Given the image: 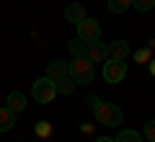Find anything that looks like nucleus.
<instances>
[{
    "label": "nucleus",
    "instance_id": "0eeeda50",
    "mask_svg": "<svg viewBox=\"0 0 155 142\" xmlns=\"http://www.w3.org/2000/svg\"><path fill=\"white\" fill-rule=\"evenodd\" d=\"M67 75H70V67H67L65 62H60V60H52V62H47V78H49V80L60 83L62 78H67Z\"/></svg>",
    "mask_w": 155,
    "mask_h": 142
},
{
    "label": "nucleus",
    "instance_id": "2eb2a0df",
    "mask_svg": "<svg viewBox=\"0 0 155 142\" xmlns=\"http://www.w3.org/2000/svg\"><path fill=\"white\" fill-rule=\"evenodd\" d=\"M127 8H132V0H109V11L111 13H124Z\"/></svg>",
    "mask_w": 155,
    "mask_h": 142
},
{
    "label": "nucleus",
    "instance_id": "f257e3e1",
    "mask_svg": "<svg viewBox=\"0 0 155 142\" xmlns=\"http://www.w3.org/2000/svg\"><path fill=\"white\" fill-rule=\"evenodd\" d=\"M88 104H91V109H93L98 124H104V127H119V124L124 121V114H122V109H119V106L106 104V101H98L96 96H91Z\"/></svg>",
    "mask_w": 155,
    "mask_h": 142
},
{
    "label": "nucleus",
    "instance_id": "f03ea898",
    "mask_svg": "<svg viewBox=\"0 0 155 142\" xmlns=\"http://www.w3.org/2000/svg\"><path fill=\"white\" fill-rule=\"evenodd\" d=\"M67 67H70V78L78 85H88V83L93 80V75H96L93 62H91L88 57H72V62Z\"/></svg>",
    "mask_w": 155,
    "mask_h": 142
},
{
    "label": "nucleus",
    "instance_id": "1a4fd4ad",
    "mask_svg": "<svg viewBox=\"0 0 155 142\" xmlns=\"http://www.w3.org/2000/svg\"><path fill=\"white\" fill-rule=\"evenodd\" d=\"M85 18V8L83 5H78V3H70V5L65 8V21H70V23H80Z\"/></svg>",
    "mask_w": 155,
    "mask_h": 142
},
{
    "label": "nucleus",
    "instance_id": "20e7f679",
    "mask_svg": "<svg viewBox=\"0 0 155 142\" xmlns=\"http://www.w3.org/2000/svg\"><path fill=\"white\" fill-rule=\"evenodd\" d=\"M124 78H127V65H124V60H106L104 62V80L111 83V85H116V83H122Z\"/></svg>",
    "mask_w": 155,
    "mask_h": 142
},
{
    "label": "nucleus",
    "instance_id": "dca6fc26",
    "mask_svg": "<svg viewBox=\"0 0 155 142\" xmlns=\"http://www.w3.org/2000/svg\"><path fill=\"white\" fill-rule=\"evenodd\" d=\"M132 8L137 13H147V11L155 8V0H132Z\"/></svg>",
    "mask_w": 155,
    "mask_h": 142
},
{
    "label": "nucleus",
    "instance_id": "9d476101",
    "mask_svg": "<svg viewBox=\"0 0 155 142\" xmlns=\"http://www.w3.org/2000/svg\"><path fill=\"white\" fill-rule=\"evenodd\" d=\"M5 104H8V109H11V111H16V114H18V111L26 109V96H23L21 91H13V93H8V101H5Z\"/></svg>",
    "mask_w": 155,
    "mask_h": 142
},
{
    "label": "nucleus",
    "instance_id": "9b49d317",
    "mask_svg": "<svg viewBox=\"0 0 155 142\" xmlns=\"http://www.w3.org/2000/svg\"><path fill=\"white\" fill-rule=\"evenodd\" d=\"M13 124H16V111H11L8 106H3V109H0V132H8Z\"/></svg>",
    "mask_w": 155,
    "mask_h": 142
},
{
    "label": "nucleus",
    "instance_id": "aec40b11",
    "mask_svg": "<svg viewBox=\"0 0 155 142\" xmlns=\"http://www.w3.org/2000/svg\"><path fill=\"white\" fill-rule=\"evenodd\" d=\"M147 65H150V75H153V78H155V60H150V62H147Z\"/></svg>",
    "mask_w": 155,
    "mask_h": 142
},
{
    "label": "nucleus",
    "instance_id": "f3484780",
    "mask_svg": "<svg viewBox=\"0 0 155 142\" xmlns=\"http://www.w3.org/2000/svg\"><path fill=\"white\" fill-rule=\"evenodd\" d=\"M116 142H140V132H134V129H124V132H119Z\"/></svg>",
    "mask_w": 155,
    "mask_h": 142
},
{
    "label": "nucleus",
    "instance_id": "39448f33",
    "mask_svg": "<svg viewBox=\"0 0 155 142\" xmlns=\"http://www.w3.org/2000/svg\"><path fill=\"white\" fill-rule=\"evenodd\" d=\"M78 36L83 39V41H98V36H101V23L93 21V18H83V21L78 23Z\"/></svg>",
    "mask_w": 155,
    "mask_h": 142
},
{
    "label": "nucleus",
    "instance_id": "f8f14e48",
    "mask_svg": "<svg viewBox=\"0 0 155 142\" xmlns=\"http://www.w3.org/2000/svg\"><path fill=\"white\" fill-rule=\"evenodd\" d=\"M67 49H70L72 57H85V52H88V41H83V39H70V44H67Z\"/></svg>",
    "mask_w": 155,
    "mask_h": 142
},
{
    "label": "nucleus",
    "instance_id": "6e6552de",
    "mask_svg": "<svg viewBox=\"0 0 155 142\" xmlns=\"http://www.w3.org/2000/svg\"><path fill=\"white\" fill-rule=\"evenodd\" d=\"M127 54H129V41H124V39L111 41V47H109V57L111 60H127Z\"/></svg>",
    "mask_w": 155,
    "mask_h": 142
},
{
    "label": "nucleus",
    "instance_id": "ddd939ff",
    "mask_svg": "<svg viewBox=\"0 0 155 142\" xmlns=\"http://www.w3.org/2000/svg\"><path fill=\"white\" fill-rule=\"evenodd\" d=\"M75 85H78V83L67 75V78H62V80L57 83V93H60V96H70V93L75 91Z\"/></svg>",
    "mask_w": 155,
    "mask_h": 142
},
{
    "label": "nucleus",
    "instance_id": "412c9836",
    "mask_svg": "<svg viewBox=\"0 0 155 142\" xmlns=\"http://www.w3.org/2000/svg\"><path fill=\"white\" fill-rule=\"evenodd\" d=\"M96 142H116V140H111V137H98Z\"/></svg>",
    "mask_w": 155,
    "mask_h": 142
},
{
    "label": "nucleus",
    "instance_id": "423d86ee",
    "mask_svg": "<svg viewBox=\"0 0 155 142\" xmlns=\"http://www.w3.org/2000/svg\"><path fill=\"white\" fill-rule=\"evenodd\" d=\"M91 62H106L109 60V47L104 41H88V52H85Z\"/></svg>",
    "mask_w": 155,
    "mask_h": 142
},
{
    "label": "nucleus",
    "instance_id": "7ed1b4c3",
    "mask_svg": "<svg viewBox=\"0 0 155 142\" xmlns=\"http://www.w3.org/2000/svg\"><path fill=\"white\" fill-rule=\"evenodd\" d=\"M31 96L36 98V104H52L57 96V83L49 78H36V83L31 85Z\"/></svg>",
    "mask_w": 155,
    "mask_h": 142
},
{
    "label": "nucleus",
    "instance_id": "4468645a",
    "mask_svg": "<svg viewBox=\"0 0 155 142\" xmlns=\"http://www.w3.org/2000/svg\"><path fill=\"white\" fill-rule=\"evenodd\" d=\"M153 47H142V49H137L134 52V62H137V65H147L150 60H153Z\"/></svg>",
    "mask_w": 155,
    "mask_h": 142
},
{
    "label": "nucleus",
    "instance_id": "6ab92c4d",
    "mask_svg": "<svg viewBox=\"0 0 155 142\" xmlns=\"http://www.w3.org/2000/svg\"><path fill=\"white\" fill-rule=\"evenodd\" d=\"M145 137H147V142H155V119L145 121Z\"/></svg>",
    "mask_w": 155,
    "mask_h": 142
},
{
    "label": "nucleus",
    "instance_id": "a211bd4d",
    "mask_svg": "<svg viewBox=\"0 0 155 142\" xmlns=\"http://www.w3.org/2000/svg\"><path fill=\"white\" fill-rule=\"evenodd\" d=\"M34 132H36V137H49L52 134V124H49V121H36Z\"/></svg>",
    "mask_w": 155,
    "mask_h": 142
}]
</instances>
